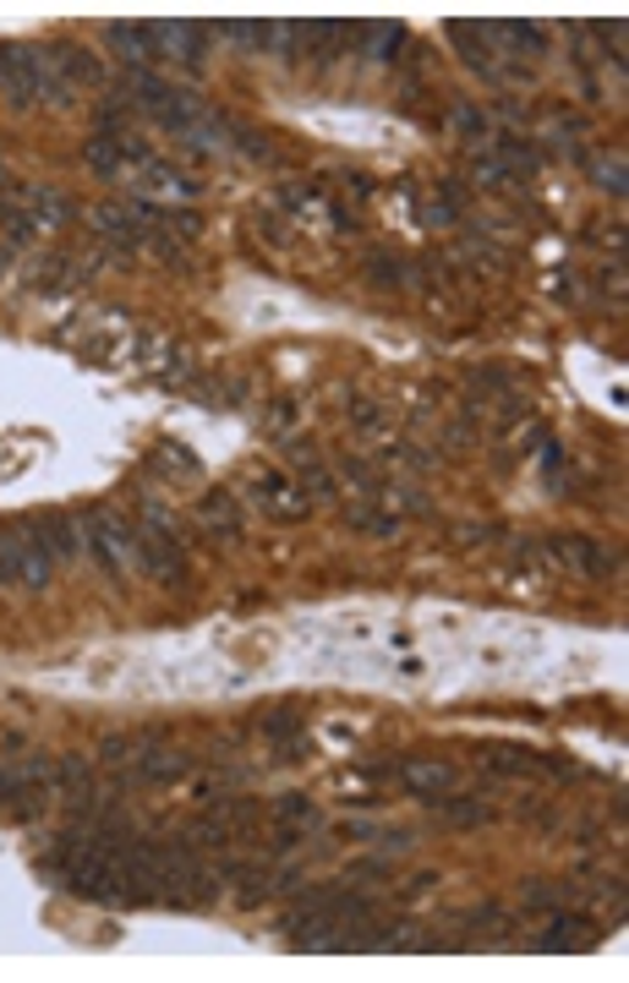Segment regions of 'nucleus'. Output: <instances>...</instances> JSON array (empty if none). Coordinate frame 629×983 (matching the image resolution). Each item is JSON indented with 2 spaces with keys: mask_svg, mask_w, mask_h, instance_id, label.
Here are the masks:
<instances>
[{
  "mask_svg": "<svg viewBox=\"0 0 629 983\" xmlns=\"http://www.w3.org/2000/svg\"><path fill=\"white\" fill-rule=\"evenodd\" d=\"M400 787L416 793V798H438V793L455 787V765H444V760H405L400 765Z\"/></svg>",
  "mask_w": 629,
  "mask_h": 983,
  "instance_id": "f257e3e1",
  "label": "nucleus"
},
{
  "mask_svg": "<svg viewBox=\"0 0 629 983\" xmlns=\"http://www.w3.org/2000/svg\"><path fill=\"white\" fill-rule=\"evenodd\" d=\"M536 946H542V951H592V946H597V935H592V918H581V913H575V918H564V913H558Z\"/></svg>",
  "mask_w": 629,
  "mask_h": 983,
  "instance_id": "f03ea898",
  "label": "nucleus"
},
{
  "mask_svg": "<svg viewBox=\"0 0 629 983\" xmlns=\"http://www.w3.org/2000/svg\"><path fill=\"white\" fill-rule=\"evenodd\" d=\"M110 44H116L127 61H159V28H149V22H116V28H110Z\"/></svg>",
  "mask_w": 629,
  "mask_h": 983,
  "instance_id": "7ed1b4c3",
  "label": "nucleus"
},
{
  "mask_svg": "<svg viewBox=\"0 0 629 983\" xmlns=\"http://www.w3.org/2000/svg\"><path fill=\"white\" fill-rule=\"evenodd\" d=\"M449 39L466 50V61L476 72H492V22L487 28L481 22H449Z\"/></svg>",
  "mask_w": 629,
  "mask_h": 983,
  "instance_id": "20e7f679",
  "label": "nucleus"
},
{
  "mask_svg": "<svg viewBox=\"0 0 629 983\" xmlns=\"http://www.w3.org/2000/svg\"><path fill=\"white\" fill-rule=\"evenodd\" d=\"M208 44V28H192V22H159V55H181V61H197Z\"/></svg>",
  "mask_w": 629,
  "mask_h": 983,
  "instance_id": "39448f33",
  "label": "nucleus"
},
{
  "mask_svg": "<svg viewBox=\"0 0 629 983\" xmlns=\"http://www.w3.org/2000/svg\"><path fill=\"white\" fill-rule=\"evenodd\" d=\"M192 771V760L181 749H154V754H138V776L143 782H181Z\"/></svg>",
  "mask_w": 629,
  "mask_h": 983,
  "instance_id": "423d86ee",
  "label": "nucleus"
},
{
  "mask_svg": "<svg viewBox=\"0 0 629 983\" xmlns=\"http://www.w3.org/2000/svg\"><path fill=\"white\" fill-rule=\"evenodd\" d=\"M422 804H433L444 820H455V826H481L487 820V804L481 798H449V793H438V798H422Z\"/></svg>",
  "mask_w": 629,
  "mask_h": 983,
  "instance_id": "0eeeda50",
  "label": "nucleus"
},
{
  "mask_svg": "<svg viewBox=\"0 0 629 983\" xmlns=\"http://www.w3.org/2000/svg\"><path fill=\"white\" fill-rule=\"evenodd\" d=\"M285 492H291V487L269 476L258 498H263V503H269V514H280V520H296V514H307V498H285Z\"/></svg>",
  "mask_w": 629,
  "mask_h": 983,
  "instance_id": "6e6552de",
  "label": "nucleus"
},
{
  "mask_svg": "<svg viewBox=\"0 0 629 983\" xmlns=\"http://www.w3.org/2000/svg\"><path fill=\"white\" fill-rule=\"evenodd\" d=\"M553 553L564 563H581L586 574H608V553H597L592 542H553Z\"/></svg>",
  "mask_w": 629,
  "mask_h": 983,
  "instance_id": "1a4fd4ad",
  "label": "nucleus"
},
{
  "mask_svg": "<svg viewBox=\"0 0 629 983\" xmlns=\"http://www.w3.org/2000/svg\"><path fill=\"white\" fill-rule=\"evenodd\" d=\"M44 547H50V558H66V553H77V531L66 525V520H44L39 531H33Z\"/></svg>",
  "mask_w": 629,
  "mask_h": 983,
  "instance_id": "9d476101",
  "label": "nucleus"
},
{
  "mask_svg": "<svg viewBox=\"0 0 629 983\" xmlns=\"http://www.w3.org/2000/svg\"><path fill=\"white\" fill-rule=\"evenodd\" d=\"M269 738H280V743H285V760H296V754H302V743H296V738H302V716H296V710H274V716H269Z\"/></svg>",
  "mask_w": 629,
  "mask_h": 983,
  "instance_id": "9b49d317",
  "label": "nucleus"
},
{
  "mask_svg": "<svg viewBox=\"0 0 629 983\" xmlns=\"http://www.w3.org/2000/svg\"><path fill=\"white\" fill-rule=\"evenodd\" d=\"M22 579V542L17 536H0V585Z\"/></svg>",
  "mask_w": 629,
  "mask_h": 983,
  "instance_id": "f8f14e48",
  "label": "nucleus"
},
{
  "mask_svg": "<svg viewBox=\"0 0 629 983\" xmlns=\"http://www.w3.org/2000/svg\"><path fill=\"white\" fill-rule=\"evenodd\" d=\"M280 820H285V826H313L317 809L302 798V793H291V798H280Z\"/></svg>",
  "mask_w": 629,
  "mask_h": 983,
  "instance_id": "ddd939ff",
  "label": "nucleus"
},
{
  "mask_svg": "<svg viewBox=\"0 0 629 983\" xmlns=\"http://www.w3.org/2000/svg\"><path fill=\"white\" fill-rule=\"evenodd\" d=\"M400 44V28H389V22H378V28H367V50L378 55V61H389V50Z\"/></svg>",
  "mask_w": 629,
  "mask_h": 983,
  "instance_id": "4468645a",
  "label": "nucleus"
},
{
  "mask_svg": "<svg viewBox=\"0 0 629 983\" xmlns=\"http://www.w3.org/2000/svg\"><path fill=\"white\" fill-rule=\"evenodd\" d=\"M55 776L77 787V782H88V760H61V765H55Z\"/></svg>",
  "mask_w": 629,
  "mask_h": 983,
  "instance_id": "2eb2a0df",
  "label": "nucleus"
},
{
  "mask_svg": "<svg viewBox=\"0 0 629 983\" xmlns=\"http://www.w3.org/2000/svg\"><path fill=\"white\" fill-rule=\"evenodd\" d=\"M603 181H608V192H614V197H625V164H619V159L603 170Z\"/></svg>",
  "mask_w": 629,
  "mask_h": 983,
  "instance_id": "dca6fc26",
  "label": "nucleus"
}]
</instances>
